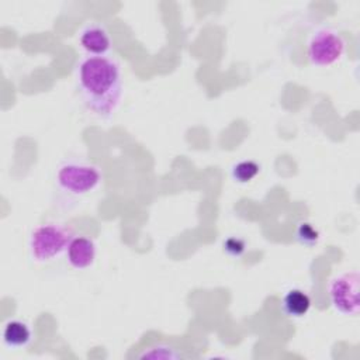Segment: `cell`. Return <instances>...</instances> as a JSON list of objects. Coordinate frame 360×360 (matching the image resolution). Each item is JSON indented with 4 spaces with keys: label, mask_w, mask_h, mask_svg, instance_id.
Returning <instances> with one entry per match:
<instances>
[{
    "label": "cell",
    "mask_w": 360,
    "mask_h": 360,
    "mask_svg": "<svg viewBox=\"0 0 360 360\" xmlns=\"http://www.w3.org/2000/svg\"><path fill=\"white\" fill-rule=\"evenodd\" d=\"M76 83L90 112L101 120L114 115L124 90L122 70L115 58L83 56L76 65Z\"/></svg>",
    "instance_id": "cell-1"
},
{
    "label": "cell",
    "mask_w": 360,
    "mask_h": 360,
    "mask_svg": "<svg viewBox=\"0 0 360 360\" xmlns=\"http://www.w3.org/2000/svg\"><path fill=\"white\" fill-rule=\"evenodd\" d=\"M100 169L83 159H66L56 170V188L68 200L82 198L94 191L101 183Z\"/></svg>",
    "instance_id": "cell-2"
},
{
    "label": "cell",
    "mask_w": 360,
    "mask_h": 360,
    "mask_svg": "<svg viewBox=\"0 0 360 360\" xmlns=\"http://www.w3.org/2000/svg\"><path fill=\"white\" fill-rule=\"evenodd\" d=\"M75 236L72 228L60 222H44L37 225L28 239L30 257L35 263H48L63 253Z\"/></svg>",
    "instance_id": "cell-3"
},
{
    "label": "cell",
    "mask_w": 360,
    "mask_h": 360,
    "mask_svg": "<svg viewBox=\"0 0 360 360\" xmlns=\"http://www.w3.org/2000/svg\"><path fill=\"white\" fill-rule=\"evenodd\" d=\"M346 52L343 35L332 27L315 30L307 42V58L314 66L325 68L339 62Z\"/></svg>",
    "instance_id": "cell-4"
},
{
    "label": "cell",
    "mask_w": 360,
    "mask_h": 360,
    "mask_svg": "<svg viewBox=\"0 0 360 360\" xmlns=\"http://www.w3.org/2000/svg\"><path fill=\"white\" fill-rule=\"evenodd\" d=\"M360 276L356 270L335 276L328 285L329 301L335 311L354 316L360 311Z\"/></svg>",
    "instance_id": "cell-5"
},
{
    "label": "cell",
    "mask_w": 360,
    "mask_h": 360,
    "mask_svg": "<svg viewBox=\"0 0 360 360\" xmlns=\"http://www.w3.org/2000/svg\"><path fill=\"white\" fill-rule=\"evenodd\" d=\"M79 44L89 56H107L112 48V39L107 27L101 22H87L79 32Z\"/></svg>",
    "instance_id": "cell-6"
},
{
    "label": "cell",
    "mask_w": 360,
    "mask_h": 360,
    "mask_svg": "<svg viewBox=\"0 0 360 360\" xmlns=\"http://www.w3.org/2000/svg\"><path fill=\"white\" fill-rule=\"evenodd\" d=\"M96 243L84 235H75L66 249V260L76 270H84L93 266L96 260Z\"/></svg>",
    "instance_id": "cell-7"
},
{
    "label": "cell",
    "mask_w": 360,
    "mask_h": 360,
    "mask_svg": "<svg viewBox=\"0 0 360 360\" xmlns=\"http://www.w3.org/2000/svg\"><path fill=\"white\" fill-rule=\"evenodd\" d=\"M281 311L288 318H302L311 308L309 295L301 288H291L281 298Z\"/></svg>",
    "instance_id": "cell-8"
},
{
    "label": "cell",
    "mask_w": 360,
    "mask_h": 360,
    "mask_svg": "<svg viewBox=\"0 0 360 360\" xmlns=\"http://www.w3.org/2000/svg\"><path fill=\"white\" fill-rule=\"evenodd\" d=\"M3 342L11 349L25 347L32 339L30 325L21 319H10L3 326Z\"/></svg>",
    "instance_id": "cell-9"
},
{
    "label": "cell",
    "mask_w": 360,
    "mask_h": 360,
    "mask_svg": "<svg viewBox=\"0 0 360 360\" xmlns=\"http://www.w3.org/2000/svg\"><path fill=\"white\" fill-rule=\"evenodd\" d=\"M260 173V165L255 160H240L231 169V176L236 183L245 184L252 181Z\"/></svg>",
    "instance_id": "cell-10"
},
{
    "label": "cell",
    "mask_w": 360,
    "mask_h": 360,
    "mask_svg": "<svg viewBox=\"0 0 360 360\" xmlns=\"http://www.w3.org/2000/svg\"><path fill=\"white\" fill-rule=\"evenodd\" d=\"M295 239L300 245L305 248H314L315 245H318L321 233L311 222L301 221L295 228Z\"/></svg>",
    "instance_id": "cell-11"
},
{
    "label": "cell",
    "mask_w": 360,
    "mask_h": 360,
    "mask_svg": "<svg viewBox=\"0 0 360 360\" xmlns=\"http://www.w3.org/2000/svg\"><path fill=\"white\" fill-rule=\"evenodd\" d=\"M246 240L239 236H228L222 242L224 252L231 257H240L246 252Z\"/></svg>",
    "instance_id": "cell-12"
}]
</instances>
